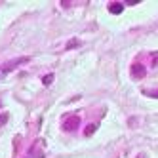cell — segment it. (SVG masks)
<instances>
[{"mask_svg": "<svg viewBox=\"0 0 158 158\" xmlns=\"http://www.w3.org/2000/svg\"><path fill=\"white\" fill-rule=\"evenodd\" d=\"M0 109H2V99H0Z\"/></svg>", "mask_w": 158, "mask_h": 158, "instance_id": "cell-12", "label": "cell"}, {"mask_svg": "<svg viewBox=\"0 0 158 158\" xmlns=\"http://www.w3.org/2000/svg\"><path fill=\"white\" fill-rule=\"evenodd\" d=\"M122 10H124V4H120V2H112V4L109 6V12H110V14H114V15H118Z\"/></svg>", "mask_w": 158, "mask_h": 158, "instance_id": "cell-3", "label": "cell"}, {"mask_svg": "<svg viewBox=\"0 0 158 158\" xmlns=\"http://www.w3.org/2000/svg\"><path fill=\"white\" fill-rule=\"evenodd\" d=\"M152 65H154V67H158V52H156V53H152Z\"/></svg>", "mask_w": 158, "mask_h": 158, "instance_id": "cell-8", "label": "cell"}, {"mask_svg": "<svg viewBox=\"0 0 158 158\" xmlns=\"http://www.w3.org/2000/svg\"><path fill=\"white\" fill-rule=\"evenodd\" d=\"M6 120H8L6 114H0V124H6Z\"/></svg>", "mask_w": 158, "mask_h": 158, "instance_id": "cell-10", "label": "cell"}, {"mask_svg": "<svg viewBox=\"0 0 158 158\" xmlns=\"http://www.w3.org/2000/svg\"><path fill=\"white\" fill-rule=\"evenodd\" d=\"M124 4H128V6H135V4H139V0H126Z\"/></svg>", "mask_w": 158, "mask_h": 158, "instance_id": "cell-9", "label": "cell"}, {"mask_svg": "<svg viewBox=\"0 0 158 158\" xmlns=\"http://www.w3.org/2000/svg\"><path fill=\"white\" fill-rule=\"evenodd\" d=\"M145 67L141 65V63H135V65H131V76L133 78H143L145 76Z\"/></svg>", "mask_w": 158, "mask_h": 158, "instance_id": "cell-2", "label": "cell"}, {"mask_svg": "<svg viewBox=\"0 0 158 158\" xmlns=\"http://www.w3.org/2000/svg\"><path fill=\"white\" fill-rule=\"evenodd\" d=\"M52 82H53V74H46V76L42 78V84H44V86H50Z\"/></svg>", "mask_w": 158, "mask_h": 158, "instance_id": "cell-6", "label": "cell"}, {"mask_svg": "<svg viewBox=\"0 0 158 158\" xmlns=\"http://www.w3.org/2000/svg\"><path fill=\"white\" fill-rule=\"evenodd\" d=\"M27 61H29V57H21V59H17V61H10V63H8V67L4 69V73H6V71H12L15 65H19V63H27Z\"/></svg>", "mask_w": 158, "mask_h": 158, "instance_id": "cell-4", "label": "cell"}, {"mask_svg": "<svg viewBox=\"0 0 158 158\" xmlns=\"http://www.w3.org/2000/svg\"><path fill=\"white\" fill-rule=\"evenodd\" d=\"M76 46H80V42H78V38H71L69 42H67L65 50H73V48H76Z\"/></svg>", "mask_w": 158, "mask_h": 158, "instance_id": "cell-5", "label": "cell"}, {"mask_svg": "<svg viewBox=\"0 0 158 158\" xmlns=\"http://www.w3.org/2000/svg\"><path fill=\"white\" fill-rule=\"evenodd\" d=\"M151 97H158V92H152V94H149Z\"/></svg>", "mask_w": 158, "mask_h": 158, "instance_id": "cell-11", "label": "cell"}, {"mask_svg": "<svg viewBox=\"0 0 158 158\" xmlns=\"http://www.w3.org/2000/svg\"><path fill=\"white\" fill-rule=\"evenodd\" d=\"M94 131H95V124H89V126L86 128V131H84V133H86V137H89V135H92Z\"/></svg>", "mask_w": 158, "mask_h": 158, "instance_id": "cell-7", "label": "cell"}, {"mask_svg": "<svg viewBox=\"0 0 158 158\" xmlns=\"http://www.w3.org/2000/svg\"><path fill=\"white\" fill-rule=\"evenodd\" d=\"M76 126H80V116H67L63 120V130L65 131H73V130H76Z\"/></svg>", "mask_w": 158, "mask_h": 158, "instance_id": "cell-1", "label": "cell"}]
</instances>
